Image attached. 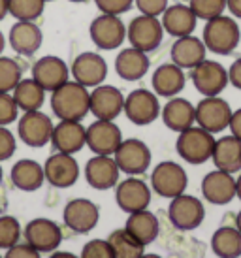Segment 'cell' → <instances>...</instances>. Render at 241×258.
<instances>
[{"instance_id": "1f68e13d", "label": "cell", "mask_w": 241, "mask_h": 258, "mask_svg": "<svg viewBox=\"0 0 241 258\" xmlns=\"http://www.w3.org/2000/svg\"><path fill=\"white\" fill-rule=\"evenodd\" d=\"M10 177H12L15 188H19L23 192H34L38 188H42L45 173H43V166L40 162H36L32 158H23L12 166Z\"/></svg>"}, {"instance_id": "7a4b0ae2", "label": "cell", "mask_w": 241, "mask_h": 258, "mask_svg": "<svg viewBox=\"0 0 241 258\" xmlns=\"http://www.w3.org/2000/svg\"><path fill=\"white\" fill-rule=\"evenodd\" d=\"M239 40L241 30L234 17L222 14L215 19L206 21L202 42L206 43L207 51H211L215 55H232L237 49Z\"/></svg>"}, {"instance_id": "9a60e30c", "label": "cell", "mask_w": 241, "mask_h": 258, "mask_svg": "<svg viewBox=\"0 0 241 258\" xmlns=\"http://www.w3.org/2000/svg\"><path fill=\"white\" fill-rule=\"evenodd\" d=\"M70 74L74 81L81 83L87 89L102 85L107 78V62L104 57H100L98 53L85 51L74 58L70 66Z\"/></svg>"}, {"instance_id": "484cf974", "label": "cell", "mask_w": 241, "mask_h": 258, "mask_svg": "<svg viewBox=\"0 0 241 258\" xmlns=\"http://www.w3.org/2000/svg\"><path fill=\"white\" fill-rule=\"evenodd\" d=\"M207 55V47L206 43L202 42L200 38L192 36H183V38H175V42L170 49V57L171 62L177 64L179 68L183 70H192L194 66H198Z\"/></svg>"}, {"instance_id": "603a6c76", "label": "cell", "mask_w": 241, "mask_h": 258, "mask_svg": "<svg viewBox=\"0 0 241 258\" xmlns=\"http://www.w3.org/2000/svg\"><path fill=\"white\" fill-rule=\"evenodd\" d=\"M51 144L57 153L76 155L87 145V128L81 121H58L53 126Z\"/></svg>"}, {"instance_id": "277c9868", "label": "cell", "mask_w": 241, "mask_h": 258, "mask_svg": "<svg viewBox=\"0 0 241 258\" xmlns=\"http://www.w3.org/2000/svg\"><path fill=\"white\" fill-rule=\"evenodd\" d=\"M189 185V177L185 168L173 160H164L153 168L151 173V188L162 198H175L183 194Z\"/></svg>"}, {"instance_id": "52a82bcc", "label": "cell", "mask_w": 241, "mask_h": 258, "mask_svg": "<svg viewBox=\"0 0 241 258\" xmlns=\"http://www.w3.org/2000/svg\"><path fill=\"white\" fill-rule=\"evenodd\" d=\"M160 109L162 108L158 104V96L149 89H136L128 96H125L123 113L136 126H147L155 122L160 115Z\"/></svg>"}, {"instance_id": "44dd1931", "label": "cell", "mask_w": 241, "mask_h": 258, "mask_svg": "<svg viewBox=\"0 0 241 258\" xmlns=\"http://www.w3.org/2000/svg\"><path fill=\"white\" fill-rule=\"evenodd\" d=\"M120 170L113 157L94 155L85 164V179L96 190H109L119 183Z\"/></svg>"}, {"instance_id": "4316f807", "label": "cell", "mask_w": 241, "mask_h": 258, "mask_svg": "<svg viewBox=\"0 0 241 258\" xmlns=\"http://www.w3.org/2000/svg\"><path fill=\"white\" fill-rule=\"evenodd\" d=\"M8 42H10V45H12V49L15 53L30 57L42 47L43 34L34 21H17L10 29Z\"/></svg>"}, {"instance_id": "8fae6325", "label": "cell", "mask_w": 241, "mask_h": 258, "mask_svg": "<svg viewBox=\"0 0 241 258\" xmlns=\"http://www.w3.org/2000/svg\"><path fill=\"white\" fill-rule=\"evenodd\" d=\"M191 79L202 96H219L230 83L226 68L217 60H209V58H204L198 66L192 68Z\"/></svg>"}, {"instance_id": "ffe728a7", "label": "cell", "mask_w": 241, "mask_h": 258, "mask_svg": "<svg viewBox=\"0 0 241 258\" xmlns=\"http://www.w3.org/2000/svg\"><path fill=\"white\" fill-rule=\"evenodd\" d=\"M123 142V132L113 121L96 119L91 126H87V147L94 155H109L113 153Z\"/></svg>"}, {"instance_id": "9f6ffc18", "label": "cell", "mask_w": 241, "mask_h": 258, "mask_svg": "<svg viewBox=\"0 0 241 258\" xmlns=\"http://www.w3.org/2000/svg\"><path fill=\"white\" fill-rule=\"evenodd\" d=\"M2 175H4V172H2V166H0V185H2Z\"/></svg>"}, {"instance_id": "7402d4cb", "label": "cell", "mask_w": 241, "mask_h": 258, "mask_svg": "<svg viewBox=\"0 0 241 258\" xmlns=\"http://www.w3.org/2000/svg\"><path fill=\"white\" fill-rule=\"evenodd\" d=\"M204 200L213 206H226L235 198V177L234 173L213 170L202 179Z\"/></svg>"}, {"instance_id": "83f0119b", "label": "cell", "mask_w": 241, "mask_h": 258, "mask_svg": "<svg viewBox=\"0 0 241 258\" xmlns=\"http://www.w3.org/2000/svg\"><path fill=\"white\" fill-rule=\"evenodd\" d=\"M160 17H162L160 23H162L164 32H168L173 38H183L192 34L196 29V23H198V17L194 15L191 6H185V4L168 6Z\"/></svg>"}, {"instance_id": "f546056e", "label": "cell", "mask_w": 241, "mask_h": 258, "mask_svg": "<svg viewBox=\"0 0 241 258\" xmlns=\"http://www.w3.org/2000/svg\"><path fill=\"white\" fill-rule=\"evenodd\" d=\"M211 160L217 170L228 173L241 172V142L232 134L215 140Z\"/></svg>"}, {"instance_id": "e575fe53", "label": "cell", "mask_w": 241, "mask_h": 258, "mask_svg": "<svg viewBox=\"0 0 241 258\" xmlns=\"http://www.w3.org/2000/svg\"><path fill=\"white\" fill-rule=\"evenodd\" d=\"M107 243L111 247L115 258H140L145 252L143 251L145 247L142 243H138L125 228L113 230L107 236Z\"/></svg>"}, {"instance_id": "c3c4849f", "label": "cell", "mask_w": 241, "mask_h": 258, "mask_svg": "<svg viewBox=\"0 0 241 258\" xmlns=\"http://www.w3.org/2000/svg\"><path fill=\"white\" fill-rule=\"evenodd\" d=\"M226 10L232 14V17L241 19V0H226Z\"/></svg>"}, {"instance_id": "2e32d148", "label": "cell", "mask_w": 241, "mask_h": 258, "mask_svg": "<svg viewBox=\"0 0 241 258\" xmlns=\"http://www.w3.org/2000/svg\"><path fill=\"white\" fill-rule=\"evenodd\" d=\"M100 219V209L94 202L87 198H76L66 204L63 211V221L66 228L76 234H89L96 228Z\"/></svg>"}, {"instance_id": "d590c367", "label": "cell", "mask_w": 241, "mask_h": 258, "mask_svg": "<svg viewBox=\"0 0 241 258\" xmlns=\"http://www.w3.org/2000/svg\"><path fill=\"white\" fill-rule=\"evenodd\" d=\"M45 4V0H8V10L17 21H36L43 14Z\"/></svg>"}, {"instance_id": "6da1fadb", "label": "cell", "mask_w": 241, "mask_h": 258, "mask_svg": "<svg viewBox=\"0 0 241 258\" xmlns=\"http://www.w3.org/2000/svg\"><path fill=\"white\" fill-rule=\"evenodd\" d=\"M91 93L78 81H66L51 93V109L58 121H83L89 113Z\"/></svg>"}, {"instance_id": "e0dca14e", "label": "cell", "mask_w": 241, "mask_h": 258, "mask_svg": "<svg viewBox=\"0 0 241 258\" xmlns=\"http://www.w3.org/2000/svg\"><path fill=\"white\" fill-rule=\"evenodd\" d=\"M125 108V94L113 85H98L91 91L89 113L102 121H115Z\"/></svg>"}, {"instance_id": "ac0fdd59", "label": "cell", "mask_w": 241, "mask_h": 258, "mask_svg": "<svg viewBox=\"0 0 241 258\" xmlns=\"http://www.w3.org/2000/svg\"><path fill=\"white\" fill-rule=\"evenodd\" d=\"M32 79L42 87L45 93H53L55 89L70 81V68L61 57L47 55L38 58L32 66Z\"/></svg>"}, {"instance_id": "7bdbcfd3", "label": "cell", "mask_w": 241, "mask_h": 258, "mask_svg": "<svg viewBox=\"0 0 241 258\" xmlns=\"http://www.w3.org/2000/svg\"><path fill=\"white\" fill-rule=\"evenodd\" d=\"M17 149V142L12 130H8L6 126H0V162L10 160L15 155Z\"/></svg>"}, {"instance_id": "db71d44e", "label": "cell", "mask_w": 241, "mask_h": 258, "mask_svg": "<svg viewBox=\"0 0 241 258\" xmlns=\"http://www.w3.org/2000/svg\"><path fill=\"white\" fill-rule=\"evenodd\" d=\"M140 258H162L160 254H155V252H143Z\"/></svg>"}, {"instance_id": "f1b7e54d", "label": "cell", "mask_w": 241, "mask_h": 258, "mask_svg": "<svg viewBox=\"0 0 241 258\" xmlns=\"http://www.w3.org/2000/svg\"><path fill=\"white\" fill-rule=\"evenodd\" d=\"M125 230L134 237L138 243L147 247L160 234V222L149 209H142V211H136V213L128 215L127 222H125Z\"/></svg>"}, {"instance_id": "8992f818", "label": "cell", "mask_w": 241, "mask_h": 258, "mask_svg": "<svg viewBox=\"0 0 241 258\" xmlns=\"http://www.w3.org/2000/svg\"><path fill=\"white\" fill-rule=\"evenodd\" d=\"M168 219L173 224V228L191 232L196 230L206 219V208L200 198L192 194H179L171 198L170 208H168Z\"/></svg>"}, {"instance_id": "4dcf8cb0", "label": "cell", "mask_w": 241, "mask_h": 258, "mask_svg": "<svg viewBox=\"0 0 241 258\" xmlns=\"http://www.w3.org/2000/svg\"><path fill=\"white\" fill-rule=\"evenodd\" d=\"M115 72L125 81H138L145 74L149 72V57L147 53L136 49V47H127L115 57Z\"/></svg>"}, {"instance_id": "30bf717a", "label": "cell", "mask_w": 241, "mask_h": 258, "mask_svg": "<svg viewBox=\"0 0 241 258\" xmlns=\"http://www.w3.org/2000/svg\"><path fill=\"white\" fill-rule=\"evenodd\" d=\"M53 121L49 115L38 111H25V113L17 119V134L25 145L40 149L45 147V144L51 142V134H53Z\"/></svg>"}, {"instance_id": "816d5d0a", "label": "cell", "mask_w": 241, "mask_h": 258, "mask_svg": "<svg viewBox=\"0 0 241 258\" xmlns=\"http://www.w3.org/2000/svg\"><path fill=\"white\" fill-rule=\"evenodd\" d=\"M235 198L241 200V173L235 177Z\"/></svg>"}, {"instance_id": "681fc988", "label": "cell", "mask_w": 241, "mask_h": 258, "mask_svg": "<svg viewBox=\"0 0 241 258\" xmlns=\"http://www.w3.org/2000/svg\"><path fill=\"white\" fill-rule=\"evenodd\" d=\"M49 258H79V256H76L74 252H68V251H55L51 252Z\"/></svg>"}, {"instance_id": "8d00e7d4", "label": "cell", "mask_w": 241, "mask_h": 258, "mask_svg": "<svg viewBox=\"0 0 241 258\" xmlns=\"http://www.w3.org/2000/svg\"><path fill=\"white\" fill-rule=\"evenodd\" d=\"M23 79L21 64L12 57L0 55V93H12Z\"/></svg>"}, {"instance_id": "f6af8a7d", "label": "cell", "mask_w": 241, "mask_h": 258, "mask_svg": "<svg viewBox=\"0 0 241 258\" xmlns=\"http://www.w3.org/2000/svg\"><path fill=\"white\" fill-rule=\"evenodd\" d=\"M4 258H42V252L36 251L34 247H30L29 243H17L6 249Z\"/></svg>"}, {"instance_id": "5b68a950", "label": "cell", "mask_w": 241, "mask_h": 258, "mask_svg": "<svg viewBox=\"0 0 241 258\" xmlns=\"http://www.w3.org/2000/svg\"><path fill=\"white\" fill-rule=\"evenodd\" d=\"M162 23L158 17H153V15L140 14L127 27V40L132 47L143 51V53H151V51L158 49V45L162 43Z\"/></svg>"}, {"instance_id": "ba28073f", "label": "cell", "mask_w": 241, "mask_h": 258, "mask_svg": "<svg viewBox=\"0 0 241 258\" xmlns=\"http://www.w3.org/2000/svg\"><path fill=\"white\" fill-rule=\"evenodd\" d=\"M113 158L119 166L120 173L142 175L149 170L153 155H151V149L147 147V144H143L142 140L128 138V140L120 142V145L113 153Z\"/></svg>"}, {"instance_id": "b9f144b4", "label": "cell", "mask_w": 241, "mask_h": 258, "mask_svg": "<svg viewBox=\"0 0 241 258\" xmlns=\"http://www.w3.org/2000/svg\"><path fill=\"white\" fill-rule=\"evenodd\" d=\"M94 4L102 14L123 15L134 6V0H94Z\"/></svg>"}, {"instance_id": "bcb514c9", "label": "cell", "mask_w": 241, "mask_h": 258, "mask_svg": "<svg viewBox=\"0 0 241 258\" xmlns=\"http://www.w3.org/2000/svg\"><path fill=\"white\" fill-rule=\"evenodd\" d=\"M228 81L235 87V89H239L241 91V57L235 58L232 66L228 68Z\"/></svg>"}, {"instance_id": "f907efd6", "label": "cell", "mask_w": 241, "mask_h": 258, "mask_svg": "<svg viewBox=\"0 0 241 258\" xmlns=\"http://www.w3.org/2000/svg\"><path fill=\"white\" fill-rule=\"evenodd\" d=\"M10 14V10H8V0H0V21Z\"/></svg>"}, {"instance_id": "6f0895ef", "label": "cell", "mask_w": 241, "mask_h": 258, "mask_svg": "<svg viewBox=\"0 0 241 258\" xmlns=\"http://www.w3.org/2000/svg\"><path fill=\"white\" fill-rule=\"evenodd\" d=\"M70 2H76V4H81V2H87V0H70Z\"/></svg>"}, {"instance_id": "f5cc1de1", "label": "cell", "mask_w": 241, "mask_h": 258, "mask_svg": "<svg viewBox=\"0 0 241 258\" xmlns=\"http://www.w3.org/2000/svg\"><path fill=\"white\" fill-rule=\"evenodd\" d=\"M4 47H6V40H4V34H2V30H0V55H2Z\"/></svg>"}, {"instance_id": "7dc6e473", "label": "cell", "mask_w": 241, "mask_h": 258, "mask_svg": "<svg viewBox=\"0 0 241 258\" xmlns=\"http://www.w3.org/2000/svg\"><path fill=\"white\" fill-rule=\"evenodd\" d=\"M228 128H230V132H232V136H235L241 142V108L232 111V119H230Z\"/></svg>"}, {"instance_id": "d6986e66", "label": "cell", "mask_w": 241, "mask_h": 258, "mask_svg": "<svg viewBox=\"0 0 241 258\" xmlns=\"http://www.w3.org/2000/svg\"><path fill=\"white\" fill-rule=\"evenodd\" d=\"M45 181L55 188H70L79 179V164L74 155L55 153L43 164Z\"/></svg>"}, {"instance_id": "4fadbf2b", "label": "cell", "mask_w": 241, "mask_h": 258, "mask_svg": "<svg viewBox=\"0 0 241 258\" xmlns=\"http://www.w3.org/2000/svg\"><path fill=\"white\" fill-rule=\"evenodd\" d=\"M115 202L120 211L125 213H136L147 209L151 204V188L143 179L138 175H128L115 186Z\"/></svg>"}, {"instance_id": "836d02e7", "label": "cell", "mask_w": 241, "mask_h": 258, "mask_svg": "<svg viewBox=\"0 0 241 258\" xmlns=\"http://www.w3.org/2000/svg\"><path fill=\"white\" fill-rule=\"evenodd\" d=\"M211 249L219 258L241 256V232L235 226H220L211 237Z\"/></svg>"}, {"instance_id": "74e56055", "label": "cell", "mask_w": 241, "mask_h": 258, "mask_svg": "<svg viewBox=\"0 0 241 258\" xmlns=\"http://www.w3.org/2000/svg\"><path fill=\"white\" fill-rule=\"evenodd\" d=\"M21 224L12 215L0 217V249H10L21 239Z\"/></svg>"}, {"instance_id": "5bb4252c", "label": "cell", "mask_w": 241, "mask_h": 258, "mask_svg": "<svg viewBox=\"0 0 241 258\" xmlns=\"http://www.w3.org/2000/svg\"><path fill=\"white\" fill-rule=\"evenodd\" d=\"M25 241L40 252H55L63 243V230L51 219H32L23 230Z\"/></svg>"}, {"instance_id": "9c48e42d", "label": "cell", "mask_w": 241, "mask_h": 258, "mask_svg": "<svg viewBox=\"0 0 241 258\" xmlns=\"http://www.w3.org/2000/svg\"><path fill=\"white\" fill-rule=\"evenodd\" d=\"M92 43L104 51H113L120 47L127 38V25L120 21V15L100 14L94 17L89 27Z\"/></svg>"}, {"instance_id": "ab89813d", "label": "cell", "mask_w": 241, "mask_h": 258, "mask_svg": "<svg viewBox=\"0 0 241 258\" xmlns=\"http://www.w3.org/2000/svg\"><path fill=\"white\" fill-rule=\"evenodd\" d=\"M19 119V108L12 93H0V126H8Z\"/></svg>"}, {"instance_id": "f35d334b", "label": "cell", "mask_w": 241, "mask_h": 258, "mask_svg": "<svg viewBox=\"0 0 241 258\" xmlns=\"http://www.w3.org/2000/svg\"><path fill=\"white\" fill-rule=\"evenodd\" d=\"M189 6L198 19L209 21V19H215V17L224 14L226 0H191Z\"/></svg>"}, {"instance_id": "7c38bea8", "label": "cell", "mask_w": 241, "mask_h": 258, "mask_svg": "<svg viewBox=\"0 0 241 258\" xmlns=\"http://www.w3.org/2000/svg\"><path fill=\"white\" fill-rule=\"evenodd\" d=\"M230 119L232 108L220 96H204L196 106V124L211 134L226 130Z\"/></svg>"}, {"instance_id": "d4e9b609", "label": "cell", "mask_w": 241, "mask_h": 258, "mask_svg": "<svg viewBox=\"0 0 241 258\" xmlns=\"http://www.w3.org/2000/svg\"><path fill=\"white\" fill-rule=\"evenodd\" d=\"M160 117H162V122L166 124V128L179 134V132L194 126V122H196V106H192L187 98L173 96L160 109Z\"/></svg>"}, {"instance_id": "3957f363", "label": "cell", "mask_w": 241, "mask_h": 258, "mask_svg": "<svg viewBox=\"0 0 241 258\" xmlns=\"http://www.w3.org/2000/svg\"><path fill=\"white\" fill-rule=\"evenodd\" d=\"M213 147H215V136L202 126H191L179 132L177 142H175L179 157L185 162L194 166L207 162L213 155Z\"/></svg>"}, {"instance_id": "d6a6232c", "label": "cell", "mask_w": 241, "mask_h": 258, "mask_svg": "<svg viewBox=\"0 0 241 258\" xmlns=\"http://www.w3.org/2000/svg\"><path fill=\"white\" fill-rule=\"evenodd\" d=\"M12 96H14L19 111H23V113L25 111H38L45 102V91L32 78L21 79L17 87L12 91Z\"/></svg>"}, {"instance_id": "91938a15", "label": "cell", "mask_w": 241, "mask_h": 258, "mask_svg": "<svg viewBox=\"0 0 241 258\" xmlns=\"http://www.w3.org/2000/svg\"><path fill=\"white\" fill-rule=\"evenodd\" d=\"M0 258H4V256H0Z\"/></svg>"}, {"instance_id": "11a10c76", "label": "cell", "mask_w": 241, "mask_h": 258, "mask_svg": "<svg viewBox=\"0 0 241 258\" xmlns=\"http://www.w3.org/2000/svg\"><path fill=\"white\" fill-rule=\"evenodd\" d=\"M235 228L241 232V211L237 213V217H235Z\"/></svg>"}, {"instance_id": "ee69618b", "label": "cell", "mask_w": 241, "mask_h": 258, "mask_svg": "<svg viewBox=\"0 0 241 258\" xmlns=\"http://www.w3.org/2000/svg\"><path fill=\"white\" fill-rule=\"evenodd\" d=\"M134 4L140 14L160 17L168 8V0H134Z\"/></svg>"}, {"instance_id": "680465c9", "label": "cell", "mask_w": 241, "mask_h": 258, "mask_svg": "<svg viewBox=\"0 0 241 258\" xmlns=\"http://www.w3.org/2000/svg\"><path fill=\"white\" fill-rule=\"evenodd\" d=\"M45 2H53V0H45Z\"/></svg>"}, {"instance_id": "cb8c5ba5", "label": "cell", "mask_w": 241, "mask_h": 258, "mask_svg": "<svg viewBox=\"0 0 241 258\" xmlns=\"http://www.w3.org/2000/svg\"><path fill=\"white\" fill-rule=\"evenodd\" d=\"M185 83H187L185 70L179 68L177 64H173V62L160 64L153 72V78H151L153 93L156 96H162V98H173V96H177L185 89Z\"/></svg>"}, {"instance_id": "60d3db41", "label": "cell", "mask_w": 241, "mask_h": 258, "mask_svg": "<svg viewBox=\"0 0 241 258\" xmlns=\"http://www.w3.org/2000/svg\"><path fill=\"white\" fill-rule=\"evenodd\" d=\"M79 258H115L107 239H91L83 245Z\"/></svg>"}]
</instances>
